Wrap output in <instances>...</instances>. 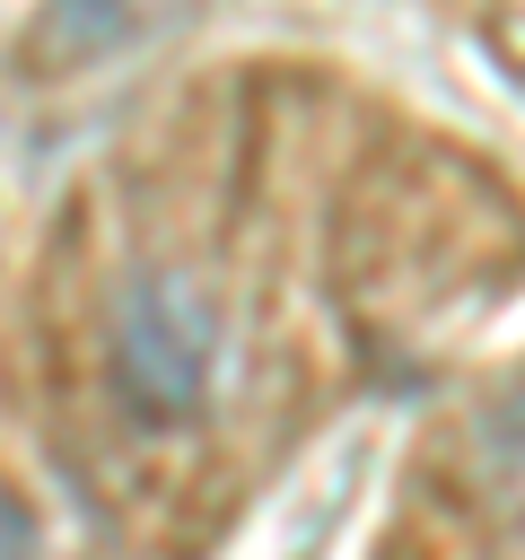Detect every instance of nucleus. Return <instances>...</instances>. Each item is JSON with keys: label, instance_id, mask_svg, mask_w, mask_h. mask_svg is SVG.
Returning <instances> with one entry per match:
<instances>
[{"label": "nucleus", "instance_id": "obj_1", "mask_svg": "<svg viewBox=\"0 0 525 560\" xmlns=\"http://www.w3.org/2000/svg\"><path fill=\"white\" fill-rule=\"evenodd\" d=\"M105 376L131 420L184 429L219 376V306L184 271H131L105 306Z\"/></svg>", "mask_w": 525, "mask_h": 560}, {"label": "nucleus", "instance_id": "obj_3", "mask_svg": "<svg viewBox=\"0 0 525 560\" xmlns=\"http://www.w3.org/2000/svg\"><path fill=\"white\" fill-rule=\"evenodd\" d=\"M0 560H44V525L9 481H0Z\"/></svg>", "mask_w": 525, "mask_h": 560}, {"label": "nucleus", "instance_id": "obj_2", "mask_svg": "<svg viewBox=\"0 0 525 560\" xmlns=\"http://www.w3.org/2000/svg\"><path fill=\"white\" fill-rule=\"evenodd\" d=\"M158 9H166V0H44L18 61H26V79H70V70L122 52Z\"/></svg>", "mask_w": 525, "mask_h": 560}]
</instances>
